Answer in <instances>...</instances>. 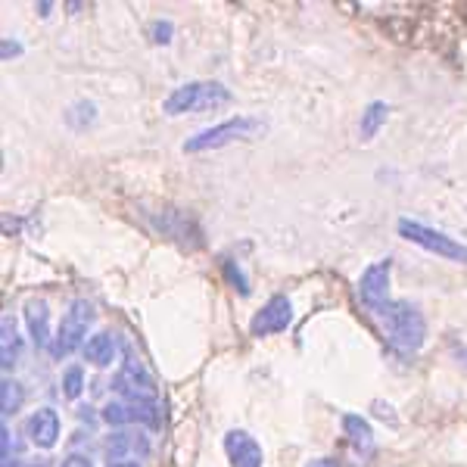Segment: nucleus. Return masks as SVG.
Returning <instances> with one entry per match:
<instances>
[{
  "label": "nucleus",
  "mask_w": 467,
  "mask_h": 467,
  "mask_svg": "<svg viewBox=\"0 0 467 467\" xmlns=\"http://www.w3.org/2000/svg\"><path fill=\"white\" fill-rule=\"evenodd\" d=\"M374 315H380L383 324H387V343L393 346L396 352L411 356V352H418L420 346H424L427 324H424V315L411 303H405V299H389V303L380 306Z\"/></svg>",
  "instance_id": "1"
},
{
  "label": "nucleus",
  "mask_w": 467,
  "mask_h": 467,
  "mask_svg": "<svg viewBox=\"0 0 467 467\" xmlns=\"http://www.w3.org/2000/svg\"><path fill=\"white\" fill-rule=\"evenodd\" d=\"M228 100H231V90L224 85H218V81H191V85H181L165 97L162 112H169V116H184V112L215 109Z\"/></svg>",
  "instance_id": "2"
},
{
  "label": "nucleus",
  "mask_w": 467,
  "mask_h": 467,
  "mask_svg": "<svg viewBox=\"0 0 467 467\" xmlns=\"http://www.w3.org/2000/svg\"><path fill=\"white\" fill-rule=\"evenodd\" d=\"M265 131V122L253 116H237L228 119L222 125H213L206 131L193 134L191 140H184V153H206V150H218L224 144H234V140H250L255 134Z\"/></svg>",
  "instance_id": "3"
},
{
  "label": "nucleus",
  "mask_w": 467,
  "mask_h": 467,
  "mask_svg": "<svg viewBox=\"0 0 467 467\" xmlns=\"http://www.w3.org/2000/svg\"><path fill=\"white\" fill-rule=\"evenodd\" d=\"M90 321H94V308H90L88 299H75V303H69V312L63 315L54 343H50V356H54V358L72 356V352L85 343V334H88Z\"/></svg>",
  "instance_id": "4"
},
{
  "label": "nucleus",
  "mask_w": 467,
  "mask_h": 467,
  "mask_svg": "<svg viewBox=\"0 0 467 467\" xmlns=\"http://www.w3.org/2000/svg\"><path fill=\"white\" fill-rule=\"evenodd\" d=\"M399 234H402L405 240H411V244L424 246L427 253H436V255L451 259V262H467V246L458 244V240L449 237V234L436 231V228H427V224H420V222L402 218V222H399Z\"/></svg>",
  "instance_id": "5"
},
{
  "label": "nucleus",
  "mask_w": 467,
  "mask_h": 467,
  "mask_svg": "<svg viewBox=\"0 0 467 467\" xmlns=\"http://www.w3.org/2000/svg\"><path fill=\"white\" fill-rule=\"evenodd\" d=\"M389 271H393V262L389 259H380L374 265H368L361 271L358 277V296L371 312H378L380 306L389 303Z\"/></svg>",
  "instance_id": "6"
},
{
  "label": "nucleus",
  "mask_w": 467,
  "mask_h": 467,
  "mask_svg": "<svg viewBox=\"0 0 467 467\" xmlns=\"http://www.w3.org/2000/svg\"><path fill=\"white\" fill-rule=\"evenodd\" d=\"M116 389L125 396V402H156V387L147 368L138 358H128L116 378Z\"/></svg>",
  "instance_id": "7"
},
{
  "label": "nucleus",
  "mask_w": 467,
  "mask_h": 467,
  "mask_svg": "<svg viewBox=\"0 0 467 467\" xmlns=\"http://www.w3.org/2000/svg\"><path fill=\"white\" fill-rule=\"evenodd\" d=\"M293 321V306L287 296H271L265 306L255 312V318L250 321V334L253 337H268V334H281L287 330Z\"/></svg>",
  "instance_id": "8"
},
{
  "label": "nucleus",
  "mask_w": 467,
  "mask_h": 467,
  "mask_svg": "<svg viewBox=\"0 0 467 467\" xmlns=\"http://www.w3.org/2000/svg\"><path fill=\"white\" fill-rule=\"evenodd\" d=\"M224 451H228L234 467H262L265 464L262 446L246 431H228V436H224Z\"/></svg>",
  "instance_id": "9"
},
{
  "label": "nucleus",
  "mask_w": 467,
  "mask_h": 467,
  "mask_svg": "<svg viewBox=\"0 0 467 467\" xmlns=\"http://www.w3.org/2000/svg\"><path fill=\"white\" fill-rule=\"evenodd\" d=\"M103 418L109 424H160V414H156V402H109L103 409Z\"/></svg>",
  "instance_id": "10"
},
{
  "label": "nucleus",
  "mask_w": 467,
  "mask_h": 467,
  "mask_svg": "<svg viewBox=\"0 0 467 467\" xmlns=\"http://www.w3.org/2000/svg\"><path fill=\"white\" fill-rule=\"evenodd\" d=\"M28 436L37 449H54L59 440V414L54 409H37L28 418Z\"/></svg>",
  "instance_id": "11"
},
{
  "label": "nucleus",
  "mask_w": 467,
  "mask_h": 467,
  "mask_svg": "<svg viewBox=\"0 0 467 467\" xmlns=\"http://www.w3.org/2000/svg\"><path fill=\"white\" fill-rule=\"evenodd\" d=\"M26 324H28V334H32L35 346H47L54 343V337H50V308L44 299H32V303L26 306Z\"/></svg>",
  "instance_id": "12"
},
{
  "label": "nucleus",
  "mask_w": 467,
  "mask_h": 467,
  "mask_svg": "<svg viewBox=\"0 0 467 467\" xmlns=\"http://www.w3.org/2000/svg\"><path fill=\"white\" fill-rule=\"evenodd\" d=\"M107 451H109L112 462H131V458H138V455H147V451H150V442L144 440V436L116 433V436H109Z\"/></svg>",
  "instance_id": "13"
},
{
  "label": "nucleus",
  "mask_w": 467,
  "mask_h": 467,
  "mask_svg": "<svg viewBox=\"0 0 467 467\" xmlns=\"http://www.w3.org/2000/svg\"><path fill=\"white\" fill-rule=\"evenodd\" d=\"M343 431H346V436H349L352 446H356L358 455H371V451H374V433H371V424H368L361 414H346Z\"/></svg>",
  "instance_id": "14"
},
{
  "label": "nucleus",
  "mask_w": 467,
  "mask_h": 467,
  "mask_svg": "<svg viewBox=\"0 0 467 467\" xmlns=\"http://www.w3.org/2000/svg\"><path fill=\"white\" fill-rule=\"evenodd\" d=\"M0 358H4L0 365H4L6 371H10L19 358V334L10 315H4V321H0Z\"/></svg>",
  "instance_id": "15"
},
{
  "label": "nucleus",
  "mask_w": 467,
  "mask_h": 467,
  "mask_svg": "<svg viewBox=\"0 0 467 467\" xmlns=\"http://www.w3.org/2000/svg\"><path fill=\"white\" fill-rule=\"evenodd\" d=\"M85 356L90 365L107 368V365H112V358H116V340H112L109 334H94L85 346Z\"/></svg>",
  "instance_id": "16"
},
{
  "label": "nucleus",
  "mask_w": 467,
  "mask_h": 467,
  "mask_svg": "<svg viewBox=\"0 0 467 467\" xmlns=\"http://www.w3.org/2000/svg\"><path fill=\"white\" fill-rule=\"evenodd\" d=\"M387 112H389V107L387 103H371L365 112H361V122H358V134H361V140H371L374 134L380 131V125L387 122Z\"/></svg>",
  "instance_id": "17"
},
{
  "label": "nucleus",
  "mask_w": 467,
  "mask_h": 467,
  "mask_svg": "<svg viewBox=\"0 0 467 467\" xmlns=\"http://www.w3.org/2000/svg\"><path fill=\"white\" fill-rule=\"evenodd\" d=\"M22 399H26V393H22V387L16 380L6 378L4 383H0V409H4V418H10V414L19 411Z\"/></svg>",
  "instance_id": "18"
},
{
  "label": "nucleus",
  "mask_w": 467,
  "mask_h": 467,
  "mask_svg": "<svg viewBox=\"0 0 467 467\" xmlns=\"http://www.w3.org/2000/svg\"><path fill=\"white\" fill-rule=\"evenodd\" d=\"M66 119H69L72 128H88L97 119V107H94V103H88V100H81V103H75V107L69 109V116H66Z\"/></svg>",
  "instance_id": "19"
},
{
  "label": "nucleus",
  "mask_w": 467,
  "mask_h": 467,
  "mask_svg": "<svg viewBox=\"0 0 467 467\" xmlns=\"http://www.w3.org/2000/svg\"><path fill=\"white\" fill-rule=\"evenodd\" d=\"M81 389H85V374H81V368H69V371L63 374V396L78 399Z\"/></svg>",
  "instance_id": "20"
},
{
  "label": "nucleus",
  "mask_w": 467,
  "mask_h": 467,
  "mask_svg": "<svg viewBox=\"0 0 467 467\" xmlns=\"http://www.w3.org/2000/svg\"><path fill=\"white\" fill-rule=\"evenodd\" d=\"M224 277H228V284H231L234 290H240V296H250V281H246V275L237 265H234L231 259L224 262Z\"/></svg>",
  "instance_id": "21"
},
{
  "label": "nucleus",
  "mask_w": 467,
  "mask_h": 467,
  "mask_svg": "<svg viewBox=\"0 0 467 467\" xmlns=\"http://www.w3.org/2000/svg\"><path fill=\"white\" fill-rule=\"evenodd\" d=\"M171 22L169 19H156L153 26H150V37H153V44H169L171 41Z\"/></svg>",
  "instance_id": "22"
},
{
  "label": "nucleus",
  "mask_w": 467,
  "mask_h": 467,
  "mask_svg": "<svg viewBox=\"0 0 467 467\" xmlns=\"http://www.w3.org/2000/svg\"><path fill=\"white\" fill-rule=\"evenodd\" d=\"M63 467H90V462H88V458H81V455H69L63 462Z\"/></svg>",
  "instance_id": "23"
},
{
  "label": "nucleus",
  "mask_w": 467,
  "mask_h": 467,
  "mask_svg": "<svg viewBox=\"0 0 467 467\" xmlns=\"http://www.w3.org/2000/svg\"><path fill=\"white\" fill-rule=\"evenodd\" d=\"M306 467H340V462H334V458H315V462H308Z\"/></svg>",
  "instance_id": "24"
},
{
  "label": "nucleus",
  "mask_w": 467,
  "mask_h": 467,
  "mask_svg": "<svg viewBox=\"0 0 467 467\" xmlns=\"http://www.w3.org/2000/svg\"><path fill=\"white\" fill-rule=\"evenodd\" d=\"M19 50H22L19 44H10V41L4 44V57H10V54H19Z\"/></svg>",
  "instance_id": "25"
},
{
  "label": "nucleus",
  "mask_w": 467,
  "mask_h": 467,
  "mask_svg": "<svg viewBox=\"0 0 467 467\" xmlns=\"http://www.w3.org/2000/svg\"><path fill=\"white\" fill-rule=\"evenodd\" d=\"M455 358L462 361V365H467V346H458V349H455Z\"/></svg>",
  "instance_id": "26"
},
{
  "label": "nucleus",
  "mask_w": 467,
  "mask_h": 467,
  "mask_svg": "<svg viewBox=\"0 0 467 467\" xmlns=\"http://www.w3.org/2000/svg\"><path fill=\"white\" fill-rule=\"evenodd\" d=\"M109 467H140L138 462H116V464H109Z\"/></svg>",
  "instance_id": "27"
}]
</instances>
